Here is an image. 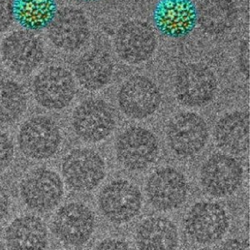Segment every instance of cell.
Returning <instances> with one entry per match:
<instances>
[{
  "label": "cell",
  "mask_w": 250,
  "mask_h": 250,
  "mask_svg": "<svg viewBox=\"0 0 250 250\" xmlns=\"http://www.w3.org/2000/svg\"><path fill=\"white\" fill-rule=\"evenodd\" d=\"M154 25L167 37H185L198 22V9L192 0H159L154 8Z\"/></svg>",
  "instance_id": "cell-18"
},
{
  "label": "cell",
  "mask_w": 250,
  "mask_h": 250,
  "mask_svg": "<svg viewBox=\"0 0 250 250\" xmlns=\"http://www.w3.org/2000/svg\"><path fill=\"white\" fill-rule=\"evenodd\" d=\"M13 20L11 0H0V34L9 29Z\"/></svg>",
  "instance_id": "cell-27"
},
{
  "label": "cell",
  "mask_w": 250,
  "mask_h": 250,
  "mask_svg": "<svg viewBox=\"0 0 250 250\" xmlns=\"http://www.w3.org/2000/svg\"><path fill=\"white\" fill-rule=\"evenodd\" d=\"M114 108L105 100L89 98L72 112L71 127L83 142L95 145L107 140L116 128Z\"/></svg>",
  "instance_id": "cell-2"
},
{
  "label": "cell",
  "mask_w": 250,
  "mask_h": 250,
  "mask_svg": "<svg viewBox=\"0 0 250 250\" xmlns=\"http://www.w3.org/2000/svg\"><path fill=\"white\" fill-rule=\"evenodd\" d=\"M117 101L125 116L131 120H146L159 110L162 94L156 83L149 78L134 75L120 86Z\"/></svg>",
  "instance_id": "cell-14"
},
{
  "label": "cell",
  "mask_w": 250,
  "mask_h": 250,
  "mask_svg": "<svg viewBox=\"0 0 250 250\" xmlns=\"http://www.w3.org/2000/svg\"><path fill=\"white\" fill-rule=\"evenodd\" d=\"M249 43H245L242 48L241 56H240V64L243 66V72L249 75L250 72V49H249Z\"/></svg>",
  "instance_id": "cell-31"
},
{
  "label": "cell",
  "mask_w": 250,
  "mask_h": 250,
  "mask_svg": "<svg viewBox=\"0 0 250 250\" xmlns=\"http://www.w3.org/2000/svg\"><path fill=\"white\" fill-rule=\"evenodd\" d=\"M134 240L139 250H177L179 229L167 217H148L137 225Z\"/></svg>",
  "instance_id": "cell-20"
},
{
  "label": "cell",
  "mask_w": 250,
  "mask_h": 250,
  "mask_svg": "<svg viewBox=\"0 0 250 250\" xmlns=\"http://www.w3.org/2000/svg\"><path fill=\"white\" fill-rule=\"evenodd\" d=\"M29 106V96L21 83L0 80V125H11L24 115Z\"/></svg>",
  "instance_id": "cell-25"
},
{
  "label": "cell",
  "mask_w": 250,
  "mask_h": 250,
  "mask_svg": "<svg viewBox=\"0 0 250 250\" xmlns=\"http://www.w3.org/2000/svg\"><path fill=\"white\" fill-rule=\"evenodd\" d=\"M165 139L173 154L180 158H191L206 148L209 140V128L201 115L186 111L169 121Z\"/></svg>",
  "instance_id": "cell-8"
},
{
  "label": "cell",
  "mask_w": 250,
  "mask_h": 250,
  "mask_svg": "<svg viewBox=\"0 0 250 250\" xmlns=\"http://www.w3.org/2000/svg\"><path fill=\"white\" fill-rule=\"evenodd\" d=\"M20 194L23 204L30 210L48 213L62 202L64 183L60 173L52 168H34L22 179Z\"/></svg>",
  "instance_id": "cell-4"
},
{
  "label": "cell",
  "mask_w": 250,
  "mask_h": 250,
  "mask_svg": "<svg viewBox=\"0 0 250 250\" xmlns=\"http://www.w3.org/2000/svg\"><path fill=\"white\" fill-rule=\"evenodd\" d=\"M217 147L225 154L240 155L250 148V114L236 110L224 114L213 128Z\"/></svg>",
  "instance_id": "cell-19"
},
{
  "label": "cell",
  "mask_w": 250,
  "mask_h": 250,
  "mask_svg": "<svg viewBox=\"0 0 250 250\" xmlns=\"http://www.w3.org/2000/svg\"><path fill=\"white\" fill-rule=\"evenodd\" d=\"M96 227L94 211L80 202L62 205L54 213L51 230L62 244L80 247L90 239Z\"/></svg>",
  "instance_id": "cell-13"
},
{
  "label": "cell",
  "mask_w": 250,
  "mask_h": 250,
  "mask_svg": "<svg viewBox=\"0 0 250 250\" xmlns=\"http://www.w3.org/2000/svg\"><path fill=\"white\" fill-rule=\"evenodd\" d=\"M117 160L127 170H145L159 157V141L156 134L141 126L125 128L114 143Z\"/></svg>",
  "instance_id": "cell-5"
},
{
  "label": "cell",
  "mask_w": 250,
  "mask_h": 250,
  "mask_svg": "<svg viewBox=\"0 0 250 250\" xmlns=\"http://www.w3.org/2000/svg\"><path fill=\"white\" fill-rule=\"evenodd\" d=\"M237 10L233 0H203L198 9V20L209 34H224L233 28Z\"/></svg>",
  "instance_id": "cell-24"
},
{
  "label": "cell",
  "mask_w": 250,
  "mask_h": 250,
  "mask_svg": "<svg viewBox=\"0 0 250 250\" xmlns=\"http://www.w3.org/2000/svg\"><path fill=\"white\" fill-rule=\"evenodd\" d=\"M11 200L8 191L0 185V223L5 219L10 211Z\"/></svg>",
  "instance_id": "cell-29"
},
{
  "label": "cell",
  "mask_w": 250,
  "mask_h": 250,
  "mask_svg": "<svg viewBox=\"0 0 250 250\" xmlns=\"http://www.w3.org/2000/svg\"><path fill=\"white\" fill-rule=\"evenodd\" d=\"M93 250H133V249L125 240L109 238L100 241Z\"/></svg>",
  "instance_id": "cell-28"
},
{
  "label": "cell",
  "mask_w": 250,
  "mask_h": 250,
  "mask_svg": "<svg viewBox=\"0 0 250 250\" xmlns=\"http://www.w3.org/2000/svg\"><path fill=\"white\" fill-rule=\"evenodd\" d=\"M62 180L72 190L90 192L105 179V160L90 148H77L65 154L61 162Z\"/></svg>",
  "instance_id": "cell-7"
},
{
  "label": "cell",
  "mask_w": 250,
  "mask_h": 250,
  "mask_svg": "<svg viewBox=\"0 0 250 250\" xmlns=\"http://www.w3.org/2000/svg\"><path fill=\"white\" fill-rule=\"evenodd\" d=\"M14 20L28 31L47 29L57 14L56 0H13Z\"/></svg>",
  "instance_id": "cell-23"
},
{
  "label": "cell",
  "mask_w": 250,
  "mask_h": 250,
  "mask_svg": "<svg viewBox=\"0 0 250 250\" xmlns=\"http://www.w3.org/2000/svg\"><path fill=\"white\" fill-rule=\"evenodd\" d=\"M31 92L35 102L42 108L62 110L71 104L77 94L76 80L67 68L48 66L35 75Z\"/></svg>",
  "instance_id": "cell-6"
},
{
  "label": "cell",
  "mask_w": 250,
  "mask_h": 250,
  "mask_svg": "<svg viewBox=\"0 0 250 250\" xmlns=\"http://www.w3.org/2000/svg\"><path fill=\"white\" fill-rule=\"evenodd\" d=\"M244 180V168L230 154L218 153L208 157L199 170V182L205 192L213 198L230 196Z\"/></svg>",
  "instance_id": "cell-11"
},
{
  "label": "cell",
  "mask_w": 250,
  "mask_h": 250,
  "mask_svg": "<svg viewBox=\"0 0 250 250\" xmlns=\"http://www.w3.org/2000/svg\"><path fill=\"white\" fill-rule=\"evenodd\" d=\"M18 147L26 159L42 161L54 158L61 148L62 130L57 122L47 115H34L20 125Z\"/></svg>",
  "instance_id": "cell-1"
},
{
  "label": "cell",
  "mask_w": 250,
  "mask_h": 250,
  "mask_svg": "<svg viewBox=\"0 0 250 250\" xmlns=\"http://www.w3.org/2000/svg\"><path fill=\"white\" fill-rule=\"evenodd\" d=\"M47 29L50 42L60 50L69 53L82 48L90 36L85 15L74 8H64L58 11Z\"/></svg>",
  "instance_id": "cell-16"
},
{
  "label": "cell",
  "mask_w": 250,
  "mask_h": 250,
  "mask_svg": "<svg viewBox=\"0 0 250 250\" xmlns=\"http://www.w3.org/2000/svg\"><path fill=\"white\" fill-rule=\"evenodd\" d=\"M97 202L99 210L108 221L123 225L140 215L144 197L134 183L125 179H114L100 189Z\"/></svg>",
  "instance_id": "cell-3"
},
{
  "label": "cell",
  "mask_w": 250,
  "mask_h": 250,
  "mask_svg": "<svg viewBox=\"0 0 250 250\" xmlns=\"http://www.w3.org/2000/svg\"><path fill=\"white\" fill-rule=\"evenodd\" d=\"M74 71L81 87L88 91H99L110 83L114 64L107 53L96 49L80 58Z\"/></svg>",
  "instance_id": "cell-22"
},
{
  "label": "cell",
  "mask_w": 250,
  "mask_h": 250,
  "mask_svg": "<svg viewBox=\"0 0 250 250\" xmlns=\"http://www.w3.org/2000/svg\"><path fill=\"white\" fill-rule=\"evenodd\" d=\"M0 54L4 65L19 76L35 71L44 60V48L39 38L28 30H18L3 39Z\"/></svg>",
  "instance_id": "cell-12"
},
{
  "label": "cell",
  "mask_w": 250,
  "mask_h": 250,
  "mask_svg": "<svg viewBox=\"0 0 250 250\" xmlns=\"http://www.w3.org/2000/svg\"><path fill=\"white\" fill-rule=\"evenodd\" d=\"M114 46L123 61L138 64L153 56L157 47L156 35L145 22L132 21L124 24L118 31Z\"/></svg>",
  "instance_id": "cell-17"
},
{
  "label": "cell",
  "mask_w": 250,
  "mask_h": 250,
  "mask_svg": "<svg viewBox=\"0 0 250 250\" xmlns=\"http://www.w3.org/2000/svg\"><path fill=\"white\" fill-rule=\"evenodd\" d=\"M218 91V81L212 70L203 64L191 63L177 74L174 95L188 108H201L213 101Z\"/></svg>",
  "instance_id": "cell-15"
},
{
  "label": "cell",
  "mask_w": 250,
  "mask_h": 250,
  "mask_svg": "<svg viewBox=\"0 0 250 250\" xmlns=\"http://www.w3.org/2000/svg\"><path fill=\"white\" fill-rule=\"evenodd\" d=\"M189 186L185 174L171 166L157 168L145 182L148 204L160 212L176 210L185 205Z\"/></svg>",
  "instance_id": "cell-9"
},
{
  "label": "cell",
  "mask_w": 250,
  "mask_h": 250,
  "mask_svg": "<svg viewBox=\"0 0 250 250\" xmlns=\"http://www.w3.org/2000/svg\"><path fill=\"white\" fill-rule=\"evenodd\" d=\"M4 239L8 250H46L48 229L40 217L23 215L6 228Z\"/></svg>",
  "instance_id": "cell-21"
},
{
  "label": "cell",
  "mask_w": 250,
  "mask_h": 250,
  "mask_svg": "<svg viewBox=\"0 0 250 250\" xmlns=\"http://www.w3.org/2000/svg\"><path fill=\"white\" fill-rule=\"evenodd\" d=\"M219 250H250V241L248 239H229Z\"/></svg>",
  "instance_id": "cell-30"
},
{
  "label": "cell",
  "mask_w": 250,
  "mask_h": 250,
  "mask_svg": "<svg viewBox=\"0 0 250 250\" xmlns=\"http://www.w3.org/2000/svg\"><path fill=\"white\" fill-rule=\"evenodd\" d=\"M15 145L9 134L0 130V173L11 165L15 158Z\"/></svg>",
  "instance_id": "cell-26"
},
{
  "label": "cell",
  "mask_w": 250,
  "mask_h": 250,
  "mask_svg": "<svg viewBox=\"0 0 250 250\" xmlns=\"http://www.w3.org/2000/svg\"><path fill=\"white\" fill-rule=\"evenodd\" d=\"M185 232L190 240L202 246L220 241L229 230L230 219L218 203L199 202L188 209L184 220Z\"/></svg>",
  "instance_id": "cell-10"
},
{
  "label": "cell",
  "mask_w": 250,
  "mask_h": 250,
  "mask_svg": "<svg viewBox=\"0 0 250 250\" xmlns=\"http://www.w3.org/2000/svg\"><path fill=\"white\" fill-rule=\"evenodd\" d=\"M80 1L87 2V3H91V2H95V1H98V0H80Z\"/></svg>",
  "instance_id": "cell-32"
}]
</instances>
